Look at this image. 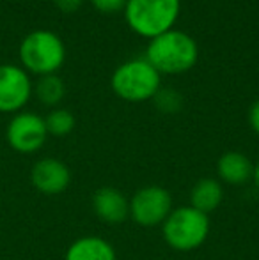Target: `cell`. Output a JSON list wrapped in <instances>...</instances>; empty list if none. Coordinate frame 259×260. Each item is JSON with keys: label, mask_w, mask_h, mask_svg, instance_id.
Wrapping results in <instances>:
<instances>
[{"label": "cell", "mask_w": 259, "mask_h": 260, "mask_svg": "<svg viewBox=\"0 0 259 260\" xmlns=\"http://www.w3.org/2000/svg\"><path fill=\"white\" fill-rule=\"evenodd\" d=\"M254 163L249 156L238 151H229L217 161L218 181L229 186H243L252 181Z\"/></svg>", "instance_id": "8fae6325"}, {"label": "cell", "mask_w": 259, "mask_h": 260, "mask_svg": "<svg viewBox=\"0 0 259 260\" xmlns=\"http://www.w3.org/2000/svg\"><path fill=\"white\" fill-rule=\"evenodd\" d=\"M93 211L98 219L108 225H118L130 218V199L114 186H101L93 195Z\"/></svg>", "instance_id": "30bf717a"}, {"label": "cell", "mask_w": 259, "mask_h": 260, "mask_svg": "<svg viewBox=\"0 0 259 260\" xmlns=\"http://www.w3.org/2000/svg\"><path fill=\"white\" fill-rule=\"evenodd\" d=\"M155 106L162 113H178L183 106V100H181V94L174 89H162L160 87L158 92L153 96Z\"/></svg>", "instance_id": "2e32d148"}, {"label": "cell", "mask_w": 259, "mask_h": 260, "mask_svg": "<svg viewBox=\"0 0 259 260\" xmlns=\"http://www.w3.org/2000/svg\"><path fill=\"white\" fill-rule=\"evenodd\" d=\"M224 200V186L218 179L213 177H203L192 186L190 189V204L197 211L210 214L217 211Z\"/></svg>", "instance_id": "4fadbf2b"}, {"label": "cell", "mask_w": 259, "mask_h": 260, "mask_svg": "<svg viewBox=\"0 0 259 260\" xmlns=\"http://www.w3.org/2000/svg\"><path fill=\"white\" fill-rule=\"evenodd\" d=\"M172 197L165 188L149 184L137 189L130 199V218L138 226H162L167 216L172 212Z\"/></svg>", "instance_id": "8992f818"}, {"label": "cell", "mask_w": 259, "mask_h": 260, "mask_svg": "<svg viewBox=\"0 0 259 260\" xmlns=\"http://www.w3.org/2000/svg\"><path fill=\"white\" fill-rule=\"evenodd\" d=\"M31 182L43 195H61L71 184V172L57 157H41L32 167Z\"/></svg>", "instance_id": "9c48e42d"}, {"label": "cell", "mask_w": 259, "mask_h": 260, "mask_svg": "<svg viewBox=\"0 0 259 260\" xmlns=\"http://www.w3.org/2000/svg\"><path fill=\"white\" fill-rule=\"evenodd\" d=\"M91 2H93V6L96 7L100 13L114 14V13H118V11L125 9L128 0H91Z\"/></svg>", "instance_id": "e0dca14e"}, {"label": "cell", "mask_w": 259, "mask_h": 260, "mask_svg": "<svg viewBox=\"0 0 259 260\" xmlns=\"http://www.w3.org/2000/svg\"><path fill=\"white\" fill-rule=\"evenodd\" d=\"M46 131L52 137H68L75 129V115L69 110L55 108L45 117Z\"/></svg>", "instance_id": "9a60e30c"}, {"label": "cell", "mask_w": 259, "mask_h": 260, "mask_svg": "<svg viewBox=\"0 0 259 260\" xmlns=\"http://www.w3.org/2000/svg\"><path fill=\"white\" fill-rule=\"evenodd\" d=\"M64 260H118V253L105 237L83 236L69 244Z\"/></svg>", "instance_id": "7c38bea8"}, {"label": "cell", "mask_w": 259, "mask_h": 260, "mask_svg": "<svg viewBox=\"0 0 259 260\" xmlns=\"http://www.w3.org/2000/svg\"><path fill=\"white\" fill-rule=\"evenodd\" d=\"M210 216L192 206L172 209V212L162 223L163 241L169 244V248L181 253L199 250L210 237Z\"/></svg>", "instance_id": "7a4b0ae2"}, {"label": "cell", "mask_w": 259, "mask_h": 260, "mask_svg": "<svg viewBox=\"0 0 259 260\" xmlns=\"http://www.w3.org/2000/svg\"><path fill=\"white\" fill-rule=\"evenodd\" d=\"M160 89V73L146 58L121 64L112 75V90L130 103L153 100Z\"/></svg>", "instance_id": "5b68a950"}, {"label": "cell", "mask_w": 259, "mask_h": 260, "mask_svg": "<svg viewBox=\"0 0 259 260\" xmlns=\"http://www.w3.org/2000/svg\"><path fill=\"white\" fill-rule=\"evenodd\" d=\"M249 122H250V126H252V129L259 135V100L252 105V108H250Z\"/></svg>", "instance_id": "d6986e66"}, {"label": "cell", "mask_w": 259, "mask_h": 260, "mask_svg": "<svg viewBox=\"0 0 259 260\" xmlns=\"http://www.w3.org/2000/svg\"><path fill=\"white\" fill-rule=\"evenodd\" d=\"M66 46L52 30H34L20 45V60L25 71L34 75H55L64 64Z\"/></svg>", "instance_id": "277c9868"}, {"label": "cell", "mask_w": 259, "mask_h": 260, "mask_svg": "<svg viewBox=\"0 0 259 260\" xmlns=\"http://www.w3.org/2000/svg\"><path fill=\"white\" fill-rule=\"evenodd\" d=\"M53 4H55L59 11L69 14V13H75V11L80 9V6H82V0H53Z\"/></svg>", "instance_id": "ac0fdd59"}, {"label": "cell", "mask_w": 259, "mask_h": 260, "mask_svg": "<svg viewBox=\"0 0 259 260\" xmlns=\"http://www.w3.org/2000/svg\"><path fill=\"white\" fill-rule=\"evenodd\" d=\"M180 9V0H128L125 6V18L135 34L153 39L172 30Z\"/></svg>", "instance_id": "3957f363"}, {"label": "cell", "mask_w": 259, "mask_h": 260, "mask_svg": "<svg viewBox=\"0 0 259 260\" xmlns=\"http://www.w3.org/2000/svg\"><path fill=\"white\" fill-rule=\"evenodd\" d=\"M48 138L45 119L34 112H18L6 127V140L13 151L20 154H34L41 151Z\"/></svg>", "instance_id": "52a82bcc"}, {"label": "cell", "mask_w": 259, "mask_h": 260, "mask_svg": "<svg viewBox=\"0 0 259 260\" xmlns=\"http://www.w3.org/2000/svg\"><path fill=\"white\" fill-rule=\"evenodd\" d=\"M32 96V82L23 68L0 66V113H18Z\"/></svg>", "instance_id": "ba28073f"}, {"label": "cell", "mask_w": 259, "mask_h": 260, "mask_svg": "<svg viewBox=\"0 0 259 260\" xmlns=\"http://www.w3.org/2000/svg\"><path fill=\"white\" fill-rule=\"evenodd\" d=\"M252 182L256 184L257 191H259V161L254 165V174H252Z\"/></svg>", "instance_id": "ffe728a7"}, {"label": "cell", "mask_w": 259, "mask_h": 260, "mask_svg": "<svg viewBox=\"0 0 259 260\" xmlns=\"http://www.w3.org/2000/svg\"><path fill=\"white\" fill-rule=\"evenodd\" d=\"M32 92L36 94L39 103H43L45 106H57L64 100L66 85L61 76L45 75V76H39L36 85L32 87Z\"/></svg>", "instance_id": "5bb4252c"}, {"label": "cell", "mask_w": 259, "mask_h": 260, "mask_svg": "<svg viewBox=\"0 0 259 260\" xmlns=\"http://www.w3.org/2000/svg\"><path fill=\"white\" fill-rule=\"evenodd\" d=\"M197 45L194 38L181 30H167L149 41L146 60L158 73L180 75L192 69L197 62Z\"/></svg>", "instance_id": "6da1fadb"}]
</instances>
